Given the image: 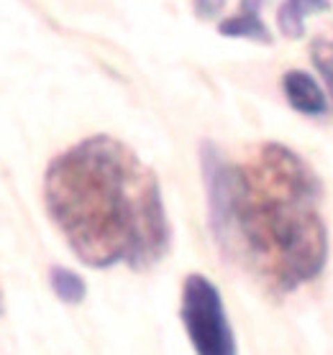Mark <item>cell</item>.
Returning a JSON list of instances; mask_svg holds the SVG:
<instances>
[{"label":"cell","instance_id":"ba28073f","mask_svg":"<svg viewBox=\"0 0 333 355\" xmlns=\"http://www.w3.org/2000/svg\"><path fill=\"white\" fill-rule=\"evenodd\" d=\"M310 59L316 69L320 72V77L325 80V87L333 97V26L325 33L316 36L310 44Z\"/></svg>","mask_w":333,"mask_h":355},{"label":"cell","instance_id":"6da1fadb","mask_svg":"<svg viewBox=\"0 0 333 355\" xmlns=\"http://www.w3.org/2000/svg\"><path fill=\"white\" fill-rule=\"evenodd\" d=\"M200 164L211 233L228 259L275 294H290L323 274V187L302 156L282 144H261L231 164L203 144Z\"/></svg>","mask_w":333,"mask_h":355},{"label":"cell","instance_id":"52a82bcc","mask_svg":"<svg viewBox=\"0 0 333 355\" xmlns=\"http://www.w3.org/2000/svg\"><path fill=\"white\" fill-rule=\"evenodd\" d=\"M49 286L57 294L59 302L65 304H80L88 297V284L77 271L65 266H51L49 268Z\"/></svg>","mask_w":333,"mask_h":355},{"label":"cell","instance_id":"277c9868","mask_svg":"<svg viewBox=\"0 0 333 355\" xmlns=\"http://www.w3.org/2000/svg\"><path fill=\"white\" fill-rule=\"evenodd\" d=\"M282 92L287 97V103L302 115H323L328 110V100L325 92L320 89V85L316 82V77H310L302 69H290L282 77Z\"/></svg>","mask_w":333,"mask_h":355},{"label":"cell","instance_id":"9c48e42d","mask_svg":"<svg viewBox=\"0 0 333 355\" xmlns=\"http://www.w3.org/2000/svg\"><path fill=\"white\" fill-rule=\"evenodd\" d=\"M226 6V0H193V13L200 21H213Z\"/></svg>","mask_w":333,"mask_h":355},{"label":"cell","instance_id":"5b68a950","mask_svg":"<svg viewBox=\"0 0 333 355\" xmlns=\"http://www.w3.org/2000/svg\"><path fill=\"white\" fill-rule=\"evenodd\" d=\"M261 6H264V0H241L238 13L223 18L218 24V33L231 36V39H252L257 44H272V33L261 21Z\"/></svg>","mask_w":333,"mask_h":355},{"label":"cell","instance_id":"8992f818","mask_svg":"<svg viewBox=\"0 0 333 355\" xmlns=\"http://www.w3.org/2000/svg\"><path fill=\"white\" fill-rule=\"evenodd\" d=\"M328 8H331V0H284L277 13V26L287 39H300L305 33V18Z\"/></svg>","mask_w":333,"mask_h":355},{"label":"cell","instance_id":"30bf717a","mask_svg":"<svg viewBox=\"0 0 333 355\" xmlns=\"http://www.w3.org/2000/svg\"><path fill=\"white\" fill-rule=\"evenodd\" d=\"M0 315H3V289H0Z\"/></svg>","mask_w":333,"mask_h":355},{"label":"cell","instance_id":"7a4b0ae2","mask_svg":"<svg viewBox=\"0 0 333 355\" xmlns=\"http://www.w3.org/2000/svg\"><path fill=\"white\" fill-rule=\"evenodd\" d=\"M44 205L72 253L92 268H152L170 253L159 179L113 136H90L51 159Z\"/></svg>","mask_w":333,"mask_h":355},{"label":"cell","instance_id":"3957f363","mask_svg":"<svg viewBox=\"0 0 333 355\" xmlns=\"http://www.w3.org/2000/svg\"><path fill=\"white\" fill-rule=\"evenodd\" d=\"M179 317L195 355H238L218 286L203 274H190L182 284Z\"/></svg>","mask_w":333,"mask_h":355}]
</instances>
